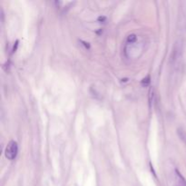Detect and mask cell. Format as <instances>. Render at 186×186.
<instances>
[{"label": "cell", "mask_w": 186, "mask_h": 186, "mask_svg": "<svg viewBox=\"0 0 186 186\" xmlns=\"http://www.w3.org/2000/svg\"><path fill=\"white\" fill-rule=\"evenodd\" d=\"M144 52V43L138 40V36L134 34L130 35L127 38V42L124 46V53L126 57L137 58Z\"/></svg>", "instance_id": "cell-1"}, {"label": "cell", "mask_w": 186, "mask_h": 186, "mask_svg": "<svg viewBox=\"0 0 186 186\" xmlns=\"http://www.w3.org/2000/svg\"><path fill=\"white\" fill-rule=\"evenodd\" d=\"M18 153V145L15 141H10L5 150V155L8 160H15Z\"/></svg>", "instance_id": "cell-2"}, {"label": "cell", "mask_w": 186, "mask_h": 186, "mask_svg": "<svg viewBox=\"0 0 186 186\" xmlns=\"http://www.w3.org/2000/svg\"><path fill=\"white\" fill-rule=\"evenodd\" d=\"M181 51H182L181 45H178V43H176L174 48H173V54H172V61L173 62H175L176 60L178 59V57H180V54H181Z\"/></svg>", "instance_id": "cell-3"}, {"label": "cell", "mask_w": 186, "mask_h": 186, "mask_svg": "<svg viewBox=\"0 0 186 186\" xmlns=\"http://www.w3.org/2000/svg\"><path fill=\"white\" fill-rule=\"evenodd\" d=\"M177 134H178L181 140L186 144V132L182 128H178L177 129Z\"/></svg>", "instance_id": "cell-4"}]
</instances>
